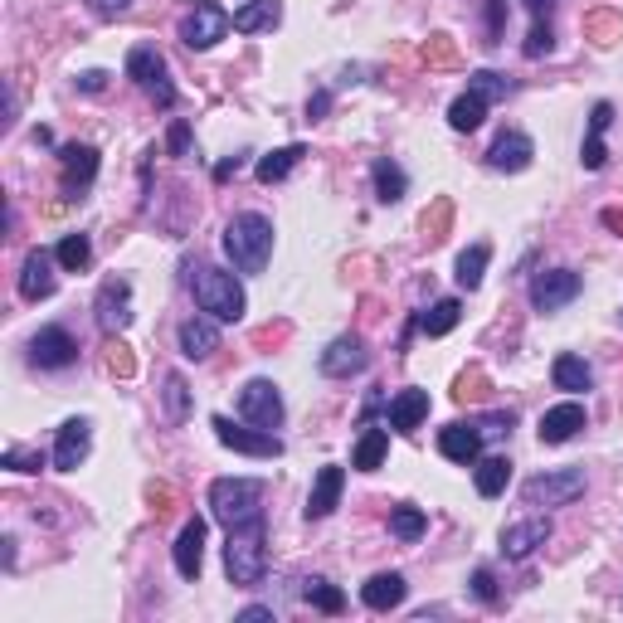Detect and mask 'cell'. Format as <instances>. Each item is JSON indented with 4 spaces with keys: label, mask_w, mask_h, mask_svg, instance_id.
<instances>
[{
    "label": "cell",
    "mask_w": 623,
    "mask_h": 623,
    "mask_svg": "<svg viewBox=\"0 0 623 623\" xmlns=\"http://www.w3.org/2000/svg\"><path fill=\"white\" fill-rule=\"evenodd\" d=\"M224 254L239 273H263L268 258H273V220L258 215V210H244L224 224Z\"/></svg>",
    "instance_id": "cell-1"
},
{
    "label": "cell",
    "mask_w": 623,
    "mask_h": 623,
    "mask_svg": "<svg viewBox=\"0 0 623 623\" xmlns=\"http://www.w3.org/2000/svg\"><path fill=\"white\" fill-rule=\"evenodd\" d=\"M224 570L239 589H254L268 575V531H263V516L244 521V526H229V541H224Z\"/></svg>",
    "instance_id": "cell-2"
},
{
    "label": "cell",
    "mask_w": 623,
    "mask_h": 623,
    "mask_svg": "<svg viewBox=\"0 0 623 623\" xmlns=\"http://www.w3.org/2000/svg\"><path fill=\"white\" fill-rule=\"evenodd\" d=\"M190 288H195L200 312L215 317V322H239L244 307H249V297H244V288H239V278L224 273V268H215V263H200L195 278H190Z\"/></svg>",
    "instance_id": "cell-3"
},
{
    "label": "cell",
    "mask_w": 623,
    "mask_h": 623,
    "mask_svg": "<svg viewBox=\"0 0 623 623\" xmlns=\"http://www.w3.org/2000/svg\"><path fill=\"white\" fill-rule=\"evenodd\" d=\"M258 502H263V482L258 477H215L210 482V516L220 521L224 531L263 516Z\"/></svg>",
    "instance_id": "cell-4"
},
{
    "label": "cell",
    "mask_w": 623,
    "mask_h": 623,
    "mask_svg": "<svg viewBox=\"0 0 623 623\" xmlns=\"http://www.w3.org/2000/svg\"><path fill=\"white\" fill-rule=\"evenodd\" d=\"M575 497H585V473H580V468L536 473L521 487V502H526V507H570Z\"/></svg>",
    "instance_id": "cell-5"
},
{
    "label": "cell",
    "mask_w": 623,
    "mask_h": 623,
    "mask_svg": "<svg viewBox=\"0 0 623 623\" xmlns=\"http://www.w3.org/2000/svg\"><path fill=\"white\" fill-rule=\"evenodd\" d=\"M127 78L147 88L151 98H156V108H176V88H171V78H166V59H161V49L137 44V49L127 54Z\"/></svg>",
    "instance_id": "cell-6"
},
{
    "label": "cell",
    "mask_w": 623,
    "mask_h": 623,
    "mask_svg": "<svg viewBox=\"0 0 623 623\" xmlns=\"http://www.w3.org/2000/svg\"><path fill=\"white\" fill-rule=\"evenodd\" d=\"M580 293H585V278H580L575 268H550V273H536V278H531V307H536V312H560V307H570Z\"/></svg>",
    "instance_id": "cell-7"
},
{
    "label": "cell",
    "mask_w": 623,
    "mask_h": 623,
    "mask_svg": "<svg viewBox=\"0 0 623 623\" xmlns=\"http://www.w3.org/2000/svg\"><path fill=\"white\" fill-rule=\"evenodd\" d=\"M239 419L244 424H258V429H278L283 424V395H278V385L273 380H249L244 390H239Z\"/></svg>",
    "instance_id": "cell-8"
},
{
    "label": "cell",
    "mask_w": 623,
    "mask_h": 623,
    "mask_svg": "<svg viewBox=\"0 0 623 623\" xmlns=\"http://www.w3.org/2000/svg\"><path fill=\"white\" fill-rule=\"evenodd\" d=\"M210 429H215V439L224 443V448H234V453H249V458H278L283 453V439L273 434V429H234V419H224V414H215L210 419Z\"/></svg>",
    "instance_id": "cell-9"
},
{
    "label": "cell",
    "mask_w": 623,
    "mask_h": 623,
    "mask_svg": "<svg viewBox=\"0 0 623 623\" xmlns=\"http://www.w3.org/2000/svg\"><path fill=\"white\" fill-rule=\"evenodd\" d=\"M93 312H98V327L108 331V336H122V331L132 327V283L127 278H108L98 288Z\"/></svg>",
    "instance_id": "cell-10"
},
{
    "label": "cell",
    "mask_w": 623,
    "mask_h": 623,
    "mask_svg": "<svg viewBox=\"0 0 623 623\" xmlns=\"http://www.w3.org/2000/svg\"><path fill=\"white\" fill-rule=\"evenodd\" d=\"M229 15H224L220 5H195L190 15L181 20V44L185 49H215L224 35H229Z\"/></svg>",
    "instance_id": "cell-11"
},
{
    "label": "cell",
    "mask_w": 623,
    "mask_h": 623,
    "mask_svg": "<svg viewBox=\"0 0 623 623\" xmlns=\"http://www.w3.org/2000/svg\"><path fill=\"white\" fill-rule=\"evenodd\" d=\"M93 176H98V151L78 147V142L59 147V185H64V195H69V200H78V195L93 185Z\"/></svg>",
    "instance_id": "cell-12"
},
{
    "label": "cell",
    "mask_w": 623,
    "mask_h": 623,
    "mask_svg": "<svg viewBox=\"0 0 623 623\" xmlns=\"http://www.w3.org/2000/svg\"><path fill=\"white\" fill-rule=\"evenodd\" d=\"M30 361L39 370H64L78 361V341L64 327H39L35 341H30Z\"/></svg>",
    "instance_id": "cell-13"
},
{
    "label": "cell",
    "mask_w": 623,
    "mask_h": 623,
    "mask_svg": "<svg viewBox=\"0 0 623 623\" xmlns=\"http://www.w3.org/2000/svg\"><path fill=\"white\" fill-rule=\"evenodd\" d=\"M370 366V351L366 341L356 336V331H346V336H336L327 351H322V375H331V380H346V375H361V370Z\"/></svg>",
    "instance_id": "cell-14"
},
{
    "label": "cell",
    "mask_w": 623,
    "mask_h": 623,
    "mask_svg": "<svg viewBox=\"0 0 623 623\" xmlns=\"http://www.w3.org/2000/svg\"><path fill=\"white\" fill-rule=\"evenodd\" d=\"M88 448H93V424L88 419H64L59 439H54V468L59 473H78V463L88 458Z\"/></svg>",
    "instance_id": "cell-15"
},
{
    "label": "cell",
    "mask_w": 623,
    "mask_h": 623,
    "mask_svg": "<svg viewBox=\"0 0 623 623\" xmlns=\"http://www.w3.org/2000/svg\"><path fill=\"white\" fill-rule=\"evenodd\" d=\"M482 439H487V434H482L477 424L453 419V424H443L439 429V453L448 458V463H463V468H468V463L482 458Z\"/></svg>",
    "instance_id": "cell-16"
},
{
    "label": "cell",
    "mask_w": 623,
    "mask_h": 623,
    "mask_svg": "<svg viewBox=\"0 0 623 623\" xmlns=\"http://www.w3.org/2000/svg\"><path fill=\"white\" fill-rule=\"evenodd\" d=\"M550 541V516H526V521H512L502 531V555L507 560H526L531 550H541Z\"/></svg>",
    "instance_id": "cell-17"
},
{
    "label": "cell",
    "mask_w": 623,
    "mask_h": 623,
    "mask_svg": "<svg viewBox=\"0 0 623 623\" xmlns=\"http://www.w3.org/2000/svg\"><path fill=\"white\" fill-rule=\"evenodd\" d=\"M54 263H59V258L44 254V249H30V254H25V263H20V297H25V302L54 297Z\"/></svg>",
    "instance_id": "cell-18"
},
{
    "label": "cell",
    "mask_w": 623,
    "mask_h": 623,
    "mask_svg": "<svg viewBox=\"0 0 623 623\" xmlns=\"http://www.w3.org/2000/svg\"><path fill=\"white\" fill-rule=\"evenodd\" d=\"M531 156H536V142H531L526 132H502V137L487 147V166H492V171H507V176H516V171H526V166H531Z\"/></svg>",
    "instance_id": "cell-19"
},
{
    "label": "cell",
    "mask_w": 623,
    "mask_h": 623,
    "mask_svg": "<svg viewBox=\"0 0 623 623\" xmlns=\"http://www.w3.org/2000/svg\"><path fill=\"white\" fill-rule=\"evenodd\" d=\"M215 351H220V322H215V317H190V322H181L185 361H210Z\"/></svg>",
    "instance_id": "cell-20"
},
{
    "label": "cell",
    "mask_w": 623,
    "mask_h": 623,
    "mask_svg": "<svg viewBox=\"0 0 623 623\" xmlns=\"http://www.w3.org/2000/svg\"><path fill=\"white\" fill-rule=\"evenodd\" d=\"M200 565H205V521L190 516L176 536V570L181 580H200Z\"/></svg>",
    "instance_id": "cell-21"
},
{
    "label": "cell",
    "mask_w": 623,
    "mask_h": 623,
    "mask_svg": "<svg viewBox=\"0 0 623 623\" xmlns=\"http://www.w3.org/2000/svg\"><path fill=\"white\" fill-rule=\"evenodd\" d=\"M580 429H585V404L575 400L555 404V409L541 414V443H570Z\"/></svg>",
    "instance_id": "cell-22"
},
{
    "label": "cell",
    "mask_w": 623,
    "mask_h": 623,
    "mask_svg": "<svg viewBox=\"0 0 623 623\" xmlns=\"http://www.w3.org/2000/svg\"><path fill=\"white\" fill-rule=\"evenodd\" d=\"M404 594H409V585H404V575H395V570H380V575H370L366 585H361V599H366V609H375V614L400 609Z\"/></svg>",
    "instance_id": "cell-23"
},
{
    "label": "cell",
    "mask_w": 623,
    "mask_h": 623,
    "mask_svg": "<svg viewBox=\"0 0 623 623\" xmlns=\"http://www.w3.org/2000/svg\"><path fill=\"white\" fill-rule=\"evenodd\" d=\"M341 487H346V473H341L336 463H327V468L317 473V482H312V497H307V521H322V516L336 512Z\"/></svg>",
    "instance_id": "cell-24"
},
{
    "label": "cell",
    "mask_w": 623,
    "mask_h": 623,
    "mask_svg": "<svg viewBox=\"0 0 623 623\" xmlns=\"http://www.w3.org/2000/svg\"><path fill=\"white\" fill-rule=\"evenodd\" d=\"M424 414H429V390H400L390 400V429L395 434H414L424 424Z\"/></svg>",
    "instance_id": "cell-25"
},
{
    "label": "cell",
    "mask_w": 623,
    "mask_h": 623,
    "mask_svg": "<svg viewBox=\"0 0 623 623\" xmlns=\"http://www.w3.org/2000/svg\"><path fill=\"white\" fill-rule=\"evenodd\" d=\"M229 20H234L239 35H258V30H273V25L283 20V5H278V0H249V5H239Z\"/></svg>",
    "instance_id": "cell-26"
},
{
    "label": "cell",
    "mask_w": 623,
    "mask_h": 623,
    "mask_svg": "<svg viewBox=\"0 0 623 623\" xmlns=\"http://www.w3.org/2000/svg\"><path fill=\"white\" fill-rule=\"evenodd\" d=\"M550 380H555V390H570V395H580V390H589L594 385V370H589L585 356H555L550 361Z\"/></svg>",
    "instance_id": "cell-27"
},
{
    "label": "cell",
    "mask_w": 623,
    "mask_h": 623,
    "mask_svg": "<svg viewBox=\"0 0 623 623\" xmlns=\"http://www.w3.org/2000/svg\"><path fill=\"white\" fill-rule=\"evenodd\" d=\"M473 482H477V497H502L507 492V482H512V458H477V473H473Z\"/></svg>",
    "instance_id": "cell-28"
},
{
    "label": "cell",
    "mask_w": 623,
    "mask_h": 623,
    "mask_svg": "<svg viewBox=\"0 0 623 623\" xmlns=\"http://www.w3.org/2000/svg\"><path fill=\"white\" fill-rule=\"evenodd\" d=\"M424 64H429V69H443V74L463 69V49H458V39L448 35V30H434V35L424 39Z\"/></svg>",
    "instance_id": "cell-29"
},
{
    "label": "cell",
    "mask_w": 623,
    "mask_h": 623,
    "mask_svg": "<svg viewBox=\"0 0 623 623\" xmlns=\"http://www.w3.org/2000/svg\"><path fill=\"white\" fill-rule=\"evenodd\" d=\"M302 156H307V147H302V142H293V147H278V151H268V156H263V161H258V181L263 185H278L283 181V176H288V171H293L297 161H302Z\"/></svg>",
    "instance_id": "cell-30"
},
{
    "label": "cell",
    "mask_w": 623,
    "mask_h": 623,
    "mask_svg": "<svg viewBox=\"0 0 623 623\" xmlns=\"http://www.w3.org/2000/svg\"><path fill=\"white\" fill-rule=\"evenodd\" d=\"M585 39L589 44H599V49L619 44L623 39V15L619 10H589L585 15Z\"/></svg>",
    "instance_id": "cell-31"
},
{
    "label": "cell",
    "mask_w": 623,
    "mask_h": 623,
    "mask_svg": "<svg viewBox=\"0 0 623 623\" xmlns=\"http://www.w3.org/2000/svg\"><path fill=\"white\" fill-rule=\"evenodd\" d=\"M458 317H463V302H458V297H439V302L419 317V331H424V336H448V331L458 327Z\"/></svg>",
    "instance_id": "cell-32"
},
{
    "label": "cell",
    "mask_w": 623,
    "mask_h": 623,
    "mask_svg": "<svg viewBox=\"0 0 623 623\" xmlns=\"http://www.w3.org/2000/svg\"><path fill=\"white\" fill-rule=\"evenodd\" d=\"M385 448H390V434H385V429H366V434H361V443H356V453H351V468L375 473V468L385 463Z\"/></svg>",
    "instance_id": "cell-33"
},
{
    "label": "cell",
    "mask_w": 623,
    "mask_h": 623,
    "mask_svg": "<svg viewBox=\"0 0 623 623\" xmlns=\"http://www.w3.org/2000/svg\"><path fill=\"white\" fill-rule=\"evenodd\" d=\"M487 258H492V249H487V244H473V249H463V254H458L453 278H458V288H463V293H473L477 283H482V273H487Z\"/></svg>",
    "instance_id": "cell-34"
},
{
    "label": "cell",
    "mask_w": 623,
    "mask_h": 623,
    "mask_svg": "<svg viewBox=\"0 0 623 623\" xmlns=\"http://www.w3.org/2000/svg\"><path fill=\"white\" fill-rule=\"evenodd\" d=\"M370 176H375V200H380V205H395V200L404 195V185H409V181H404V171L390 161V156H380Z\"/></svg>",
    "instance_id": "cell-35"
},
{
    "label": "cell",
    "mask_w": 623,
    "mask_h": 623,
    "mask_svg": "<svg viewBox=\"0 0 623 623\" xmlns=\"http://www.w3.org/2000/svg\"><path fill=\"white\" fill-rule=\"evenodd\" d=\"M302 599H307L312 609H322V614H341V609H346V594L331 585V580H322V575L302 580Z\"/></svg>",
    "instance_id": "cell-36"
},
{
    "label": "cell",
    "mask_w": 623,
    "mask_h": 623,
    "mask_svg": "<svg viewBox=\"0 0 623 623\" xmlns=\"http://www.w3.org/2000/svg\"><path fill=\"white\" fill-rule=\"evenodd\" d=\"M161 404H166V419L171 424H185V414H190V385H185V375H166L161 380Z\"/></svg>",
    "instance_id": "cell-37"
},
{
    "label": "cell",
    "mask_w": 623,
    "mask_h": 623,
    "mask_svg": "<svg viewBox=\"0 0 623 623\" xmlns=\"http://www.w3.org/2000/svg\"><path fill=\"white\" fill-rule=\"evenodd\" d=\"M512 78H502L497 69H477V74H468V93H477L482 103H502V98H512Z\"/></svg>",
    "instance_id": "cell-38"
},
{
    "label": "cell",
    "mask_w": 623,
    "mask_h": 623,
    "mask_svg": "<svg viewBox=\"0 0 623 623\" xmlns=\"http://www.w3.org/2000/svg\"><path fill=\"white\" fill-rule=\"evenodd\" d=\"M419 229H424V244H443V239H448V229H453V200H448V195H439V200L424 210Z\"/></svg>",
    "instance_id": "cell-39"
},
{
    "label": "cell",
    "mask_w": 623,
    "mask_h": 623,
    "mask_svg": "<svg viewBox=\"0 0 623 623\" xmlns=\"http://www.w3.org/2000/svg\"><path fill=\"white\" fill-rule=\"evenodd\" d=\"M482 112H487V103H482L477 93H463V98H453V108H448V127H453V132H477V127H482Z\"/></svg>",
    "instance_id": "cell-40"
},
{
    "label": "cell",
    "mask_w": 623,
    "mask_h": 623,
    "mask_svg": "<svg viewBox=\"0 0 623 623\" xmlns=\"http://www.w3.org/2000/svg\"><path fill=\"white\" fill-rule=\"evenodd\" d=\"M54 258H59V268H69V273L88 268V258H93L88 234H64V239H59V249H54Z\"/></svg>",
    "instance_id": "cell-41"
},
{
    "label": "cell",
    "mask_w": 623,
    "mask_h": 623,
    "mask_svg": "<svg viewBox=\"0 0 623 623\" xmlns=\"http://www.w3.org/2000/svg\"><path fill=\"white\" fill-rule=\"evenodd\" d=\"M424 526H429V516L419 512V507H395V512H390V531L400 536L404 546H414V541L424 536Z\"/></svg>",
    "instance_id": "cell-42"
},
{
    "label": "cell",
    "mask_w": 623,
    "mask_h": 623,
    "mask_svg": "<svg viewBox=\"0 0 623 623\" xmlns=\"http://www.w3.org/2000/svg\"><path fill=\"white\" fill-rule=\"evenodd\" d=\"M103 351H108V356H103L108 375H117V380H132V375H137V356H132V346H127L122 336H112Z\"/></svg>",
    "instance_id": "cell-43"
},
{
    "label": "cell",
    "mask_w": 623,
    "mask_h": 623,
    "mask_svg": "<svg viewBox=\"0 0 623 623\" xmlns=\"http://www.w3.org/2000/svg\"><path fill=\"white\" fill-rule=\"evenodd\" d=\"M0 468H10V473H39V468H44V453H39V448H20V443H15V448H5V453H0Z\"/></svg>",
    "instance_id": "cell-44"
},
{
    "label": "cell",
    "mask_w": 623,
    "mask_h": 623,
    "mask_svg": "<svg viewBox=\"0 0 623 623\" xmlns=\"http://www.w3.org/2000/svg\"><path fill=\"white\" fill-rule=\"evenodd\" d=\"M550 49H555V30H550L546 15H536V25H531V35H526V59H546Z\"/></svg>",
    "instance_id": "cell-45"
},
{
    "label": "cell",
    "mask_w": 623,
    "mask_h": 623,
    "mask_svg": "<svg viewBox=\"0 0 623 623\" xmlns=\"http://www.w3.org/2000/svg\"><path fill=\"white\" fill-rule=\"evenodd\" d=\"M482 395H487V375L482 370H463L458 385H453V400L468 404V400H482Z\"/></svg>",
    "instance_id": "cell-46"
},
{
    "label": "cell",
    "mask_w": 623,
    "mask_h": 623,
    "mask_svg": "<svg viewBox=\"0 0 623 623\" xmlns=\"http://www.w3.org/2000/svg\"><path fill=\"white\" fill-rule=\"evenodd\" d=\"M147 502H151V512H156V516L176 512V487H171V482H151V487H147Z\"/></svg>",
    "instance_id": "cell-47"
},
{
    "label": "cell",
    "mask_w": 623,
    "mask_h": 623,
    "mask_svg": "<svg viewBox=\"0 0 623 623\" xmlns=\"http://www.w3.org/2000/svg\"><path fill=\"white\" fill-rule=\"evenodd\" d=\"M585 171H604V161H609V147H604V132H589L585 137Z\"/></svg>",
    "instance_id": "cell-48"
},
{
    "label": "cell",
    "mask_w": 623,
    "mask_h": 623,
    "mask_svg": "<svg viewBox=\"0 0 623 623\" xmlns=\"http://www.w3.org/2000/svg\"><path fill=\"white\" fill-rule=\"evenodd\" d=\"M502 25H507V0H487V44H502Z\"/></svg>",
    "instance_id": "cell-49"
},
{
    "label": "cell",
    "mask_w": 623,
    "mask_h": 623,
    "mask_svg": "<svg viewBox=\"0 0 623 623\" xmlns=\"http://www.w3.org/2000/svg\"><path fill=\"white\" fill-rule=\"evenodd\" d=\"M473 594L482 599V604H497V580H492V570H487V565L473 570Z\"/></svg>",
    "instance_id": "cell-50"
},
{
    "label": "cell",
    "mask_w": 623,
    "mask_h": 623,
    "mask_svg": "<svg viewBox=\"0 0 623 623\" xmlns=\"http://www.w3.org/2000/svg\"><path fill=\"white\" fill-rule=\"evenodd\" d=\"M166 147H171V156H190V127H185V122H171Z\"/></svg>",
    "instance_id": "cell-51"
},
{
    "label": "cell",
    "mask_w": 623,
    "mask_h": 623,
    "mask_svg": "<svg viewBox=\"0 0 623 623\" xmlns=\"http://www.w3.org/2000/svg\"><path fill=\"white\" fill-rule=\"evenodd\" d=\"M88 10L98 20H117V15H127V0H88Z\"/></svg>",
    "instance_id": "cell-52"
},
{
    "label": "cell",
    "mask_w": 623,
    "mask_h": 623,
    "mask_svg": "<svg viewBox=\"0 0 623 623\" xmlns=\"http://www.w3.org/2000/svg\"><path fill=\"white\" fill-rule=\"evenodd\" d=\"M327 112H331V93H327V88H317V93L307 98V117H312V122H322Z\"/></svg>",
    "instance_id": "cell-53"
},
{
    "label": "cell",
    "mask_w": 623,
    "mask_h": 623,
    "mask_svg": "<svg viewBox=\"0 0 623 623\" xmlns=\"http://www.w3.org/2000/svg\"><path fill=\"white\" fill-rule=\"evenodd\" d=\"M609 122H614V103H594V112H589V132H609Z\"/></svg>",
    "instance_id": "cell-54"
},
{
    "label": "cell",
    "mask_w": 623,
    "mask_h": 623,
    "mask_svg": "<svg viewBox=\"0 0 623 623\" xmlns=\"http://www.w3.org/2000/svg\"><path fill=\"white\" fill-rule=\"evenodd\" d=\"M78 88H83V93H103V88H108V74H103V69H88V74H78Z\"/></svg>",
    "instance_id": "cell-55"
},
{
    "label": "cell",
    "mask_w": 623,
    "mask_h": 623,
    "mask_svg": "<svg viewBox=\"0 0 623 623\" xmlns=\"http://www.w3.org/2000/svg\"><path fill=\"white\" fill-rule=\"evenodd\" d=\"M599 220H604V229H614V234L623 239V210H619V205H609V210H604Z\"/></svg>",
    "instance_id": "cell-56"
},
{
    "label": "cell",
    "mask_w": 623,
    "mask_h": 623,
    "mask_svg": "<svg viewBox=\"0 0 623 623\" xmlns=\"http://www.w3.org/2000/svg\"><path fill=\"white\" fill-rule=\"evenodd\" d=\"M239 619H244V623H263V619H273V609H263V604H254V609H244Z\"/></svg>",
    "instance_id": "cell-57"
},
{
    "label": "cell",
    "mask_w": 623,
    "mask_h": 623,
    "mask_svg": "<svg viewBox=\"0 0 623 623\" xmlns=\"http://www.w3.org/2000/svg\"><path fill=\"white\" fill-rule=\"evenodd\" d=\"M288 336V327H263L258 331V346H268V341H283Z\"/></svg>",
    "instance_id": "cell-58"
},
{
    "label": "cell",
    "mask_w": 623,
    "mask_h": 623,
    "mask_svg": "<svg viewBox=\"0 0 623 623\" xmlns=\"http://www.w3.org/2000/svg\"><path fill=\"white\" fill-rule=\"evenodd\" d=\"M234 171H239V156H234V161H220V166H215V181H229Z\"/></svg>",
    "instance_id": "cell-59"
},
{
    "label": "cell",
    "mask_w": 623,
    "mask_h": 623,
    "mask_svg": "<svg viewBox=\"0 0 623 623\" xmlns=\"http://www.w3.org/2000/svg\"><path fill=\"white\" fill-rule=\"evenodd\" d=\"M526 5H531L536 15H546V10H550V5H555V0H526Z\"/></svg>",
    "instance_id": "cell-60"
}]
</instances>
